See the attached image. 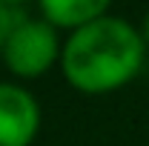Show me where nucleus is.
Listing matches in <instances>:
<instances>
[{
    "label": "nucleus",
    "mask_w": 149,
    "mask_h": 146,
    "mask_svg": "<svg viewBox=\"0 0 149 146\" xmlns=\"http://www.w3.org/2000/svg\"><path fill=\"white\" fill-rule=\"evenodd\" d=\"M40 17L46 20L52 29H66L69 35L89 26L92 20L109 15V3L106 0H40L37 6Z\"/></svg>",
    "instance_id": "nucleus-4"
},
{
    "label": "nucleus",
    "mask_w": 149,
    "mask_h": 146,
    "mask_svg": "<svg viewBox=\"0 0 149 146\" xmlns=\"http://www.w3.org/2000/svg\"><path fill=\"white\" fill-rule=\"evenodd\" d=\"M141 29L120 15H103L66 37L60 69L69 86L83 95H109L132 83L146 63Z\"/></svg>",
    "instance_id": "nucleus-1"
},
{
    "label": "nucleus",
    "mask_w": 149,
    "mask_h": 146,
    "mask_svg": "<svg viewBox=\"0 0 149 146\" xmlns=\"http://www.w3.org/2000/svg\"><path fill=\"white\" fill-rule=\"evenodd\" d=\"M40 132V103L17 83H0V146H32Z\"/></svg>",
    "instance_id": "nucleus-3"
},
{
    "label": "nucleus",
    "mask_w": 149,
    "mask_h": 146,
    "mask_svg": "<svg viewBox=\"0 0 149 146\" xmlns=\"http://www.w3.org/2000/svg\"><path fill=\"white\" fill-rule=\"evenodd\" d=\"M60 52L63 46H60L57 29H52L37 15V17H26L15 29V35L9 37L0 55H3L6 69L15 77L32 80V77L46 74L55 63H60Z\"/></svg>",
    "instance_id": "nucleus-2"
},
{
    "label": "nucleus",
    "mask_w": 149,
    "mask_h": 146,
    "mask_svg": "<svg viewBox=\"0 0 149 146\" xmlns=\"http://www.w3.org/2000/svg\"><path fill=\"white\" fill-rule=\"evenodd\" d=\"M138 29H141V37H143V43H146V49H149V12L143 15V20H141Z\"/></svg>",
    "instance_id": "nucleus-6"
},
{
    "label": "nucleus",
    "mask_w": 149,
    "mask_h": 146,
    "mask_svg": "<svg viewBox=\"0 0 149 146\" xmlns=\"http://www.w3.org/2000/svg\"><path fill=\"white\" fill-rule=\"evenodd\" d=\"M26 17H29V12H26L23 3L0 0V52H3V46L9 43V37L15 35V29H17Z\"/></svg>",
    "instance_id": "nucleus-5"
}]
</instances>
